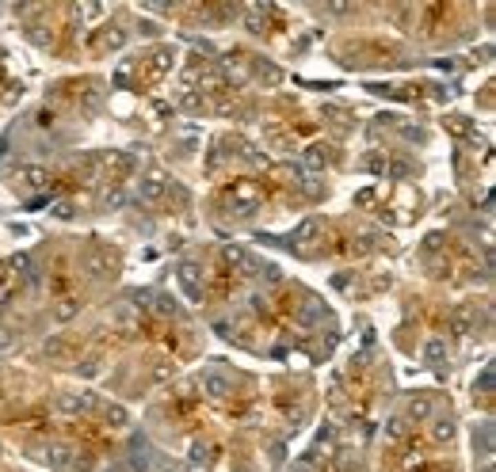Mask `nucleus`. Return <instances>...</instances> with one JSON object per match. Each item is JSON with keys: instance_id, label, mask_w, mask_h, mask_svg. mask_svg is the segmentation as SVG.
Returning a JSON list of instances; mask_svg holds the SVG:
<instances>
[{"instance_id": "f257e3e1", "label": "nucleus", "mask_w": 496, "mask_h": 472, "mask_svg": "<svg viewBox=\"0 0 496 472\" xmlns=\"http://www.w3.org/2000/svg\"><path fill=\"white\" fill-rule=\"evenodd\" d=\"M96 392H61L58 396V411L61 416H88V411H96Z\"/></svg>"}, {"instance_id": "f03ea898", "label": "nucleus", "mask_w": 496, "mask_h": 472, "mask_svg": "<svg viewBox=\"0 0 496 472\" xmlns=\"http://www.w3.org/2000/svg\"><path fill=\"white\" fill-rule=\"evenodd\" d=\"M81 267L88 270V278H96V282H103V278H115V275H118L115 255H107V252H84Z\"/></svg>"}, {"instance_id": "7ed1b4c3", "label": "nucleus", "mask_w": 496, "mask_h": 472, "mask_svg": "<svg viewBox=\"0 0 496 472\" xmlns=\"http://www.w3.org/2000/svg\"><path fill=\"white\" fill-rule=\"evenodd\" d=\"M260 198H264V191H260V183H256V180H237V183H233V202H237V210H240V213L256 210Z\"/></svg>"}, {"instance_id": "20e7f679", "label": "nucleus", "mask_w": 496, "mask_h": 472, "mask_svg": "<svg viewBox=\"0 0 496 472\" xmlns=\"http://www.w3.org/2000/svg\"><path fill=\"white\" fill-rule=\"evenodd\" d=\"M329 164H332V149L324 145V141H313V145L302 149V164H298V168L302 171H324Z\"/></svg>"}, {"instance_id": "39448f33", "label": "nucleus", "mask_w": 496, "mask_h": 472, "mask_svg": "<svg viewBox=\"0 0 496 472\" xmlns=\"http://www.w3.org/2000/svg\"><path fill=\"white\" fill-rule=\"evenodd\" d=\"M165 195H168V180L161 175V171L141 175V180H138V202H161Z\"/></svg>"}, {"instance_id": "423d86ee", "label": "nucleus", "mask_w": 496, "mask_h": 472, "mask_svg": "<svg viewBox=\"0 0 496 472\" xmlns=\"http://www.w3.org/2000/svg\"><path fill=\"white\" fill-rule=\"evenodd\" d=\"M176 278H180L183 293H187V301H203V270H198L195 263H180Z\"/></svg>"}, {"instance_id": "0eeeda50", "label": "nucleus", "mask_w": 496, "mask_h": 472, "mask_svg": "<svg viewBox=\"0 0 496 472\" xmlns=\"http://www.w3.org/2000/svg\"><path fill=\"white\" fill-rule=\"evenodd\" d=\"M39 457L42 464H50V469H69V461H73V449L61 446V442H46V446H39Z\"/></svg>"}, {"instance_id": "6e6552de", "label": "nucleus", "mask_w": 496, "mask_h": 472, "mask_svg": "<svg viewBox=\"0 0 496 472\" xmlns=\"http://www.w3.org/2000/svg\"><path fill=\"white\" fill-rule=\"evenodd\" d=\"M198 389L207 392L210 400H225V396H229V377L218 374V369H207V374L198 377Z\"/></svg>"}, {"instance_id": "1a4fd4ad", "label": "nucleus", "mask_w": 496, "mask_h": 472, "mask_svg": "<svg viewBox=\"0 0 496 472\" xmlns=\"http://www.w3.org/2000/svg\"><path fill=\"white\" fill-rule=\"evenodd\" d=\"M222 259L229 263V267H240L245 275H256V270H260V263L252 259V255H248L240 244H225V248H222Z\"/></svg>"}, {"instance_id": "9d476101", "label": "nucleus", "mask_w": 496, "mask_h": 472, "mask_svg": "<svg viewBox=\"0 0 496 472\" xmlns=\"http://www.w3.org/2000/svg\"><path fill=\"white\" fill-rule=\"evenodd\" d=\"M317 236H321V221L306 217L294 233H290V248H309V244H317Z\"/></svg>"}, {"instance_id": "9b49d317", "label": "nucleus", "mask_w": 496, "mask_h": 472, "mask_svg": "<svg viewBox=\"0 0 496 472\" xmlns=\"http://www.w3.org/2000/svg\"><path fill=\"white\" fill-rule=\"evenodd\" d=\"M81 309H84L81 297H58V301L50 305V317L58 320V324H69V320L81 317Z\"/></svg>"}, {"instance_id": "f8f14e48", "label": "nucleus", "mask_w": 496, "mask_h": 472, "mask_svg": "<svg viewBox=\"0 0 496 472\" xmlns=\"http://www.w3.org/2000/svg\"><path fill=\"white\" fill-rule=\"evenodd\" d=\"M446 358H451V347H446V339H443V335H431V339L424 343V362H428L431 369H439Z\"/></svg>"}, {"instance_id": "ddd939ff", "label": "nucleus", "mask_w": 496, "mask_h": 472, "mask_svg": "<svg viewBox=\"0 0 496 472\" xmlns=\"http://www.w3.org/2000/svg\"><path fill=\"white\" fill-rule=\"evenodd\" d=\"M294 320L298 324H317V320H324V301L321 297H306V301H302V309L294 312Z\"/></svg>"}, {"instance_id": "4468645a", "label": "nucleus", "mask_w": 496, "mask_h": 472, "mask_svg": "<svg viewBox=\"0 0 496 472\" xmlns=\"http://www.w3.org/2000/svg\"><path fill=\"white\" fill-rule=\"evenodd\" d=\"M16 180L23 183L27 191H42V187H46V183H50V171H46V168H39V164H27V168L19 171Z\"/></svg>"}, {"instance_id": "2eb2a0df", "label": "nucleus", "mask_w": 496, "mask_h": 472, "mask_svg": "<svg viewBox=\"0 0 496 472\" xmlns=\"http://www.w3.org/2000/svg\"><path fill=\"white\" fill-rule=\"evenodd\" d=\"M149 469H153V453H149V446L138 438L130 446V472H149Z\"/></svg>"}, {"instance_id": "dca6fc26", "label": "nucleus", "mask_w": 496, "mask_h": 472, "mask_svg": "<svg viewBox=\"0 0 496 472\" xmlns=\"http://www.w3.org/2000/svg\"><path fill=\"white\" fill-rule=\"evenodd\" d=\"M473 449H481V457H493V427H488V419L481 427H473Z\"/></svg>"}, {"instance_id": "f3484780", "label": "nucleus", "mask_w": 496, "mask_h": 472, "mask_svg": "<svg viewBox=\"0 0 496 472\" xmlns=\"http://www.w3.org/2000/svg\"><path fill=\"white\" fill-rule=\"evenodd\" d=\"M451 438H455V419L435 416L431 419V442H451Z\"/></svg>"}, {"instance_id": "a211bd4d", "label": "nucleus", "mask_w": 496, "mask_h": 472, "mask_svg": "<svg viewBox=\"0 0 496 472\" xmlns=\"http://www.w3.org/2000/svg\"><path fill=\"white\" fill-rule=\"evenodd\" d=\"M153 301H145V309H153V312H161V317H176L180 312V305L168 297V293H149Z\"/></svg>"}, {"instance_id": "6ab92c4d", "label": "nucleus", "mask_w": 496, "mask_h": 472, "mask_svg": "<svg viewBox=\"0 0 496 472\" xmlns=\"http://www.w3.org/2000/svg\"><path fill=\"white\" fill-rule=\"evenodd\" d=\"M123 42H126V34L118 31V27H103L99 39H96V46L99 50H123Z\"/></svg>"}, {"instance_id": "aec40b11", "label": "nucleus", "mask_w": 496, "mask_h": 472, "mask_svg": "<svg viewBox=\"0 0 496 472\" xmlns=\"http://www.w3.org/2000/svg\"><path fill=\"white\" fill-rule=\"evenodd\" d=\"M409 419H413V423L431 419V400L428 396H413V400H409Z\"/></svg>"}, {"instance_id": "412c9836", "label": "nucleus", "mask_w": 496, "mask_h": 472, "mask_svg": "<svg viewBox=\"0 0 496 472\" xmlns=\"http://www.w3.org/2000/svg\"><path fill=\"white\" fill-rule=\"evenodd\" d=\"M103 419H107V427H115V431H123V427L130 423V411H126L123 404H107V411H103Z\"/></svg>"}, {"instance_id": "4be33fe9", "label": "nucleus", "mask_w": 496, "mask_h": 472, "mask_svg": "<svg viewBox=\"0 0 496 472\" xmlns=\"http://www.w3.org/2000/svg\"><path fill=\"white\" fill-rule=\"evenodd\" d=\"M451 332H455V335H470L473 332V317L466 309H455V312H451Z\"/></svg>"}, {"instance_id": "5701e85b", "label": "nucleus", "mask_w": 496, "mask_h": 472, "mask_svg": "<svg viewBox=\"0 0 496 472\" xmlns=\"http://www.w3.org/2000/svg\"><path fill=\"white\" fill-rule=\"evenodd\" d=\"M103 164H107V168L115 171V175H126V171L134 168V160H130L126 153H107V156H103Z\"/></svg>"}, {"instance_id": "b1692460", "label": "nucleus", "mask_w": 496, "mask_h": 472, "mask_svg": "<svg viewBox=\"0 0 496 472\" xmlns=\"http://www.w3.org/2000/svg\"><path fill=\"white\" fill-rule=\"evenodd\" d=\"M42 354H46V358H65V354H69V343L61 339V335H54V339L42 343Z\"/></svg>"}, {"instance_id": "393cba45", "label": "nucleus", "mask_w": 496, "mask_h": 472, "mask_svg": "<svg viewBox=\"0 0 496 472\" xmlns=\"http://www.w3.org/2000/svg\"><path fill=\"white\" fill-rule=\"evenodd\" d=\"M103 206H107V210H118V206H126V191L118 187V183H111V187L103 191Z\"/></svg>"}, {"instance_id": "a878e982", "label": "nucleus", "mask_w": 496, "mask_h": 472, "mask_svg": "<svg viewBox=\"0 0 496 472\" xmlns=\"http://www.w3.org/2000/svg\"><path fill=\"white\" fill-rule=\"evenodd\" d=\"M446 126H451L458 138H473V122L466 118V114H451V118H446Z\"/></svg>"}, {"instance_id": "bb28decb", "label": "nucleus", "mask_w": 496, "mask_h": 472, "mask_svg": "<svg viewBox=\"0 0 496 472\" xmlns=\"http://www.w3.org/2000/svg\"><path fill=\"white\" fill-rule=\"evenodd\" d=\"M172 374H176V362H157V366L149 369V381H153V385H165Z\"/></svg>"}, {"instance_id": "cd10ccee", "label": "nucleus", "mask_w": 496, "mask_h": 472, "mask_svg": "<svg viewBox=\"0 0 496 472\" xmlns=\"http://www.w3.org/2000/svg\"><path fill=\"white\" fill-rule=\"evenodd\" d=\"M256 278H260L264 286H279V282H282V275H279V267H275V263H260Z\"/></svg>"}, {"instance_id": "c85d7f7f", "label": "nucleus", "mask_w": 496, "mask_h": 472, "mask_svg": "<svg viewBox=\"0 0 496 472\" xmlns=\"http://www.w3.org/2000/svg\"><path fill=\"white\" fill-rule=\"evenodd\" d=\"M69 469H73V472H92V469H96V461H92V453H84V449H81V453L73 449V461H69Z\"/></svg>"}, {"instance_id": "c756f323", "label": "nucleus", "mask_w": 496, "mask_h": 472, "mask_svg": "<svg viewBox=\"0 0 496 472\" xmlns=\"http://www.w3.org/2000/svg\"><path fill=\"white\" fill-rule=\"evenodd\" d=\"M256 73L264 76L267 84H279V81H282V73H279V69H275V65H267V61H256Z\"/></svg>"}, {"instance_id": "7c9ffc66", "label": "nucleus", "mask_w": 496, "mask_h": 472, "mask_svg": "<svg viewBox=\"0 0 496 472\" xmlns=\"http://www.w3.org/2000/svg\"><path fill=\"white\" fill-rule=\"evenodd\" d=\"M386 438H389V442L405 438V419H389V423H386Z\"/></svg>"}, {"instance_id": "2f4dec72", "label": "nucleus", "mask_w": 496, "mask_h": 472, "mask_svg": "<svg viewBox=\"0 0 496 472\" xmlns=\"http://www.w3.org/2000/svg\"><path fill=\"white\" fill-rule=\"evenodd\" d=\"M260 16H264V8H248V31H252V34L264 31V19H260Z\"/></svg>"}, {"instance_id": "473e14b6", "label": "nucleus", "mask_w": 496, "mask_h": 472, "mask_svg": "<svg viewBox=\"0 0 496 472\" xmlns=\"http://www.w3.org/2000/svg\"><path fill=\"white\" fill-rule=\"evenodd\" d=\"M481 389V396H488V392H493V366H485V374H481V381L473 385V392Z\"/></svg>"}, {"instance_id": "72a5a7b5", "label": "nucleus", "mask_w": 496, "mask_h": 472, "mask_svg": "<svg viewBox=\"0 0 496 472\" xmlns=\"http://www.w3.org/2000/svg\"><path fill=\"white\" fill-rule=\"evenodd\" d=\"M50 210H54V217H73V202H69V198H61V202H54V206H50Z\"/></svg>"}, {"instance_id": "f704fd0d", "label": "nucleus", "mask_w": 496, "mask_h": 472, "mask_svg": "<svg viewBox=\"0 0 496 472\" xmlns=\"http://www.w3.org/2000/svg\"><path fill=\"white\" fill-rule=\"evenodd\" d=\"M290 472H317V464H313V453L298 457V461H294V469H290Z\"/></svg>"}, {"instance_id": "c9c22d12", "label": "nucleus", "mask_w": 496, "mask_h": 472, "mask_svg": "<svg viewBox=\"0 0 496 472\" xmlns=\"http://www.w3.org/2000/svg\"><path fill=\"white\" fill-rule=\"evenodd\" d=\"M401 464H405V469H420V464H424V453H420V449H416V453L409 449V453L401 457Z\"/></svg>"}, {"instance_id": "e433bc0d", "label": "nucleus", "mask_w": 496, "mask_h": 472, "mask_svg": "<svg viewBox=\"0 0 496 472\" xmlns=\"http://www.w3.org/2000/svg\"><path fill=\"white\" fill-rule=\"evenodd\" d=\"M401 138H409V141H424V130H420V126H401Z\"/></svg>"}, {"instance_id": "4c0bfd02", "label": "nucleus", "mask_w": 496, "mask_h": 472, "mask_svg": "<svg viewBox=\"0 0 496 472\" xmlns=\"http://www.w3.org/2000/svg\"><path fill=\"white\" fill-rule=\"evenodd\" d=\"M439 248H443V236H439V233H431L428 240H424V252L431 255V252H439Z\"/></svg>"}, {"instance_id": "58836bf2", "label": "nucleus", "mask_w": 496, "mask_h": 472, "mask_svg": "<svg viewBox=\"0 0 496 472\" xmlns=\"http://www.w3.org/2000/svg\"><path fill=\"white\" fill-rule=\"evenodd\" d=\"M81 374H84V377H96V374H99V358H88V362L81 366Z\"/></svg>"}, {"instance_id": "ea45409f", "label": "nucleus", "mask_w": 496, "mask_h": 472, "mask_svg": "<svg viewBox=\"0 0 496 472\" xmlns=\"http://www.w3.org/2000/svg\"><path fill=\"white\" fill-rule=\"evenodd\" d=\"M183 107H187V111H198V107H203V96H195V92L183 96Z\"/></svg>"}, {"instance_id": "a19ab883", "label": "nucleus", "mask_w": 496, "mask_h": 472, "mask_svg": "<svg viewBox=\"0 0 496 472\" xmlns=\"http://www.w3.org/2000/svg\"><path fill=\"white\" fill-rule=\"evenodd\" d=\"M282 453H287V446H282V442H275V446H271V464H279Z\"/></svg>"}, {"instance_id": "79ce46f5", "label": "nucleus", "mask_w": 496, "mask_h": 472, "mask_svg": "<svg viewBox=\"0 0 496 472\" xmlns=\"http://www.w3.org/2000/svg\"><path fill=\"white\" fill-rule=\"evenodd\" d=\"M34 122H39V126H54V114H50V111H39V114H34Z\"/></svg>"}, {"instance_id": "37998d69", "label": "nucleus", "mask_w": 496, "mask_h": 472, "mask_svg": "<svg viewBox=\"0 0 496 472\" xmlns=\"http://www.w3.org/2000/svg\"><path fill=\"white\" fill-rule=\"evenodd\" d=\"M409 171H413V164H405V160L393 164V175H409Z\"/></svg>"}, {"instance_id": "c03bdc74", "label": "nucleus", "mask_w": 496, "mask_h": 472, "mask_svg": "<svg viewBox=\"0 0 496 472\" xmlns=\"http://www.w3.org/2000/svg\"><path fill=\"white\" fill-rule=\"evenodd\" d=\"M233 472H248V469H233Z\"/></svg>"}, {"instance_id": "a18cd8bd", "label": "nucleus", "mask_w": 496, "mask_h": 472, "mask_svg": "<svg viewBox=\"0 0 496 472\" xmlns=\"http://www.w3.org/2000/svg\"><path fill=\"white\" fill-rule=\"evenodd\" d=\"M107 472H118V469H107Z\"/></svg>"}, {"instance_id": "49530a36", "label": "nucleus", "mask_w": 496, "mask_h": 472, "mask_svg": "<svg viewBox=\"0 0 496 472\" xmlns=\"http://www.w3.org/2000/svg\"><path fill=\"white\" fill-rule=\"evenodd\" d=\"M0 354H4V347H0Z\"/></svg>"}]
</instances>
